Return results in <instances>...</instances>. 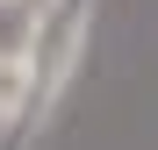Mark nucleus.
Segmentation results:
<instances>
[{"label":"nucleus","mask_w":158,"mask_h":150,"mask_svg":"<svg viewBox=\"0 0 158 150\" xmlns=\"http://www.w3.org/2000/svg\"><path fill=\"white\" fill-rule=\"evenodd\" d=\"M29 86H36V57L29 50H0V121L29 100Z\"/></svg>","instance_id":"1"},{"label":"nucleus","mask_w":158,"mask_h":150,"mask_svg":"<svg viewBox=\"0 0 158 150\" xmlns=\"http://www.w3.org/2000/svg\"><path fill=\"white\" fill-rule=\"evenodd\" d=\"M0 7H15V0H0Z\"/></svg>","instance_id":"2"}]
</instances>
